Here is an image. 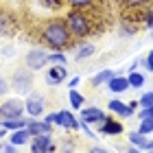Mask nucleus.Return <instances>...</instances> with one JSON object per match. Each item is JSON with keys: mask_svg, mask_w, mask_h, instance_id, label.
Segmentation results:
<instances>
[{"mask_svg": "<svg viewBox=\"0 0 153 153\" xmlns=\"http://www.w3.org/2000/svg\"><path fill=\"white\" fill-rule=\"evenodd\" d=\"M39 39L46 48H51L55 53V51H66L72 42V35L64 20H48L39 31Z\"/></svg>", "mask_w": 153, "mask_h": 153, "instance_id": "1", "label": "nucleus"}, {"mask_svg": "<svg viewBox=\"0 0 153 153\" xmlns=\"http://www.w3.org/2000/svg\"><path fill=\"white\" fill-rule=\"evenodd\" d=\"M64 22H66V26H68V31H70L72 39H85V37L92 35V31H94L92 20H90V16H88L83 9H72V11H68L66 18H64Z\"/></svg>", "mask_w": 153, "mask_h": 153, "instance_id": "2", "label": "nucleus"}, {"mask_svg": "<svg viewBox=\"0 0 153 153\" xmlns=\"http://www.w3.org/2000/svg\"><path fill=\"white\" fill-rule=\"evenodd\" d=\"M9 85L16 90L18 94H29L33 90V70H29L26 66L18 68V70L11 74V83Z\"/></svg>", "mask_w": 153, "mask_h": 153, "instance_id": "3", "label": "nucleus"}, {"mask_svg": "<svg viewBox=\"0 0 153 153\" xmlns=\"http://www.w3.org/2000/svg\"><path fill=\"white\" fill-rule=\"evenodd\" d=\"M44 120L51 123V125H57V127H64V129H72V131L79 129V118H76L72 112H68V109L53 112V114L44 116Z\"/></svg>", "mask_w": 153, "mask_h": 153, "instance_id": "4", "label": "nucleus"}, {"mask_svg": "<svg viewBox=\"0 0 153 153\" xmlns=\"http://www.w3.org/2000/svg\"><path fill=\"white\" fill-rule=\"evenodd\" d=\"M24 109V101L22 99H7L0 105V120H13V118H24L22 114Z\"/></svg>", "mask_w": 153, "mask_h": 153, "instance_id": "5", "label": "nucleus"}, {"mask_svg": "<svg viewBox=\"0 0 153 153\" xmlns=\"http://www.w3.org/2000/svg\"><path fill=\"white\" fill-rule=\"evenodd\" d=\"M24 66L33 72L42 70L44 66H48V53L44 48H31V51L24 55Z\"/></svg>", "mask_w": 153, "mask_h": 153, "instance_id": "6", "label": "nucleus"}, {"mask_svg": "<svg viewBox=\"0 0 153 153\" xmlns=\"http://www.w3.org/2000/svg\"><path fill=\"white\" fill-rule=\"evenodd\" d=\"M24 109H26V114L31 118H39L44 114V109H46L44 96L37 94V92H29V96H26V101H24Z\"/></svg>", "mask_w": 153, "mask_h": 153, "instance_id": "7", "label": "nucleus"}, {"mask_svg": "<svg viewBox=\"0 0 153 153\" xmlns=\"http://www.w3.org/2000/svg\"><path fill=\"white\" fill-rule=\"evenodd\" d=\"M55 151V142L51 134H39L31 138V153H53Z\"/></svg>", "mask_w": 153, "mask_h": 153, "instance_id": "8", "label": "nucleus"}, {"mask_svg": "<svg viewBox=\"0 0 153 153\" xmlns=\"http://www.w3.org/2000/svg\"><path fill=\"white\" fill-rule=\"evenodd\" d=\"M81 118L79 120H83L85 125H101L103 120H105V112L103 109H99V107H81V114H79Z\"/></svg>", "mask_w": 153, "mask_h": 153, "instance_id": "9", "label": "nucleus"}, {"mask_svg": "<svg viewBox=\"0 0 153 153\" xmlns=\"http://www.w3.org/2000/svg\"><path fill=\"white\" fill-rule=\"evenodd\" d=\"M68 79V70L66 66H51L46 72V83L48 85H59V83H64Z\"/></svg>", "mask_w": 153, "mask_h": 153, "instance_id": "10", "label": "nucleus"}, {"mask_svg": "<svg viewBox=\"0 0 153 153\" xmlns=\"http://www.w3.org/2000/svg\"><path fill=\"white\" fill-rule=\"evenodd\" d=\"M26 131L31 134V138H33V136H39V134H53V125L46 123L44 118H42V120H37V118H31L29 125H26Z\"/></svg>", "mask_w": 153, "mask_h": 153, "instance_id": "11", "label": "nucleus"}, {"mask_svg": "<svg viewBox=\"0 0 153 153\" xmlns=\"http://www.w3.org/2000/svg\"><path fill=\"white\" fill-rule=\"evenodd\" d=\"M99 134H103V136H118V134H123V125L118 120H114L112 116H107L105 120L99 125Z\"/></svg>", "mask_w": 153, "mask_h": 153, "instance_id": "12", "label": "nucleus"}, {"mask_svg": "<svg viewBox=\"0 0 153 153\" xmlns=\"http://www.w3.org/2000/svg\"><path fill=\"white\" fill-rule=\"evenodd\" d=\"M109 112L116 114V116H131V114L136 112V103H129V105H125L123 101L112 99V101H109Z\"/></svg>", "mask_w": 153, "mask_h": 153, "instance_id": "13", "label": "nucleus"}, {"mask_svg": "<svg viewBox=\"0 0 153 153\" xmlns=\"http://www.w3.org/2000/svg\"><path fill=\"white\" fill-rule=\"evenodd\" d=\"M129 142L134 144V147L142 149L144 153L153 151V140H149V138L144 136V134H140V131H131V134H129Z\"/></svg>", "mask_w": 153, "mask_h": 153, "instance_id": "14", "label": "nucleus"}, {"mask_svg": "<svg viewBox=\"0 0 153 153\" xmlns=\"http://www.w3.org/2000/svg\"><path fill=\"white\" fill-rule=\"evenodd\" d=\"M107 88H109V92H114V94H123L125 90H129V81H127V76L114 74L112 79L107 81Z\"/></svg>", "mask_w": 153, "mask_h": 153, "instance_id": "15", "label": "nucleus"}, {"mask_svg": "<svg viewBox=\"0 0 153 153\" xmlns=\"http://www.w3.org/2000/svg\"><path fill=\"white\" fill-rule=\"evenodd\" d=\"M9 142L16 144V147H24V144L31 142V134L24 129H16V131H9Z\"/></svg>", "mask_w": 153, "mask_h": 153, "instance_id": "16", "label": "nucleus"}, {"mask_svg": "<svg viewBox=\"0 0 153 153\" xmlns=\"http://www.w3.org/2000/svg\"><path fill=\"white\" fill-rule=\"evenodd\" d=\"M94 53H96V46H94V44H81V46L74 51V59H76V61H83V59L92 57Z\"/></svg>", "mask_w": 153, "mask_h": 153, "instance_id": "17", "label": "nucleus"}, {"mask_svg": "<svg viewBox=\"0 0 153 153\" xmlns=\"http://www.w3.org/2000/svg\"><path fill=\"white\" fill-rule=\"evenodd\" d=\"M29 120L31 118H13V120H0V123L7 131H16V129H24L29 125Z\"/></svg>", "mask_w": 153, "mask_h": 153, "instance_id": "18", "label": "nucleus"}, {"mask_svg": "<svg viewBox=\"0 0 153 153\" xmlns=\"http://www.w3.org/2000/svg\"><path fill=\"white\" fill-rule=\"evenodd\" d=\"M116 72H112V70H101V72H96L94 76H92V85L94 88H99V85H105V83L112 79Z\"/></svg>", "mask_w": 153, "mask_h": 153, "instance_id": "19", "label": "nucleus"}, {"mask_svg": "<svg viewBox=\"0 0 153 153\" xmlns=\"http://www.w3.org/2000/svg\"><path fill=\"white\" fill-rule=\"evenodd\" d=\"M68 99H70V107H72V109H81V107H83V101H85V99H83V94L76 92V88H74V90H70Z\"/></svg>", "mask_w": 153, "mask_h": 153, "instance_id": "20", "label": "nucleus"}, {"mask_svg": "<svg viewBox=\"0 0 153 153\" xmlns=\"http://www.w3.org/2000/svg\"><path fill=\"white\" fill-rule=\"evenodd\" d=\"M64 2H68L72 7V9H92V7L96 4V0H64Z\"/></svg>", "mask_w": 153, "mask_h": 153, "instance_id": "21", "label": "nucleus"}, {"mask_svg": "<svg viewBox=\"0 0 153 153\" xmlns=\"http://www.w3.org/2000/svg\"><path fill=\"white\" fill-rule=\"evenodd\" d=\"M120 2H123V7H127V9H144L153 0H120Z\"/></svg>", "mask_w": 153, "mask_h": 153, "instance_id": "22", "label": "nucleus"}, {"mask_svg": "<svg viewBox=\"0 0 153 153\" xmlns=\"http://www.w3.org/2000/svg\"><path fill=\"white\" fill-rule=\"evenodd\" d=\"M127 81H129V88H142L144 85V74H140V72H129V76H127Z\"/></svg>", "mask_w": 153, "mask_h": 153, "instance_id": "23", "label": "nucleus"}, {"mask_svg": "<svg viewBox=\"0 0 153 153\" xmlns=\"http://www.w3.org/2000/svg\"><path fill=\"white\" fill-rule=\"evenodd\" d=\"M48 64H53V66H66V55L64 51H55L48 55Z\"/></svg>", "mask_w": 153, "mask_h": 153, "instance_id": "24", "label": "nucleus"}, {"mask_svg": "<svg viewBox=\"0 0 153 153\" xmlns=\"http://www.w3.org/2000/svg\"><path fill=\"white\" fill-rule=\"evenodd\" d=\"M138 131L144 134V136L153 134V118H142V120H140V129H138Z\"/></svg>", "mask_w": 153, "mask_h": 153, "instance_id": "25", "label": "nucleus"}, {"mask_svg": "<svg viewBox=\"0 0 153 153\" xmlns=\"http://www.w3.org/2000/svg\"><path fill=\"white\" fill-rule=\"evenodd\" d=\"M138 105L140 107H151L153 105V92H144L140 96V101H138Z\"/></svg>", "mask_w": 153, "mask_h": 153, "instance_id": "26", "label": "nucleus"}, {"mask_svg": "<svg viewBox=\"0 0 153 153\" xmlns=\"http://www.w3.org/2000/svg\"><path fill=\"white\" fill-rule=\"evenodd\" d=\"M59 151L61 153H72L74 151V142L72 140H61L59 142Z\"/></svg>", "mask_w": 153, "mask_h": 153, "instance_id": "27", "label": "nucleus"}, {"mask_svg": "<svg viewBox=\"0 0 153 153\" xmlns=\"http://www.w3.org/2000/svg\"><path fill=\"white\" fill-rule=\"evenodd\" d=\"M9 31H11V20H9V18L4 20V16H0V33H2V35H7Z\"/></svg>", "mask_w": 153, "mask_h": 153, "instance_id": "28", "label": "nucleus"}, {"mask_svg": "<svg viewBox=\"0 0 153 153\" xmlns=\"http://www.w3.org/2000/svg\"><path fill=\"white\" fill-rule=\"evenodd\" d=\"M142 66H147V70L153 72V51H149V55L142 59Z\"/></svg>", "mask_w": 153, "mask_h": 153, "instance_id": "29", "label": "nucleus"}, {"mask_svg": "<svg viewBox=\"0 0 153 153\" xmlns=\"http://www.w3.org/2000/svg\"><path fill=\"white\" fill-rule=\"evenodd\" d=\"M44 7H51V9H57V7H61V2L64 0H39Z\"/></svg>", "mask_w": 153, "mask_h": 153, "instance_id": "30", "label": "nucleus"}, {"mask_svg": "<svg viewBox=\"0 0 153 153\" xmlns=\"http://www.w3.org/2000/svg\"><path fill=\"white\" fill-rule=\"evenodd\" d=\"M144 24H147V29H153V9L144 13Z\"/></svg>", "mask_w": 153, "mask_h": 153, "instance_id": "31", "label": "nucleus"}, {"mask_svg": "<svg viewBox=\"0 0 153 153\" xmlns=\"http://www.w3.org/2000/svg\"><path fill=\"white\" fill-rule=\"evenodd\" d=\"M9 88H11V85H9V83L4 81V76L0 74V96H4V94H7V90H9Z\"/></svg>", "mask_w": 153, "mask_h": 153, "instance_id": "32", "label": "nucleus"}, {"mask_svg": "<svg viewBox=\"0 0 153 153\" xmlns=\"http://www.w3.org/2000/svg\"><path fill=\"white\" fill-rule=\"evenodd\" d=\"M16 149H18L16 144H11V142H9V144H7V147H2V153H18Z\"/></svg>", "mask_w": 153, "mask_h": 153, "instance_id": "33", "label": "nucleus"}, {"mask_svg": "<svg viewBox=\"0 0 153 153\" xmlns=\"http://www.w3.org/2000/svg\"><path fill=\"white\" fill-rule=\"evenodd\" d=\"M88 153H112V151H107V149H103V147H92Z\"/></svg>", "mask_w": 153, "mask_h": 153, "instance_id": "34", "label": "nucleus"}, {"mask_svg": "<svg viewBox=\"0 0 153 153\" xmlns=\"http://www.w3.org/2000/svg\"><path fill=\"white\" fill-rule=\"evenodd\" d=\"M79 81H81V79H79V76H72V79H70V81H68V85H70V90H74L76 85H79Z\"/></svg>", "mask_w": 153, "mask_h": 153, "instance_id": "35", "label": "nucleus"}, {"mask_svg": "<svg viewBox=\"0 0 153 153\" xmlns=\"http://www.w3.org/2000/svg\"><path fill=\"white\" fill-rule=\"evenodd\" d=\"M127 153H144L142 149H138V147H134V144H131V147L127 149Z\"/></svg>", "mask_w": 153, "mask_h": 153, "instance_id": "36", "label": "nucleus"}, {"mask_svg": "<svg viewBox=\"0 0 153 153\" xmlns=\"http://www.w3.org/2000/svg\"><path fill=\"white\" fill-rule=\"evenodd\" d=\"M103 2H116V0H103Z\"/></svg>", "mask_w": 153, "mask_h": 153, "instance_id": "37", "label": "nucleus"}, {"mask_svg": "<svg viewBox=\"0 0 153 153\" xmlns=\"http://www.w3.org/2000/svg\"><path fill=\"white\" fill-rule=\"evenodd\" d=\"M0 153H2V144H0Z\"/></svg>", "mask_w": 153, "mask_h": 153, "instance_id": "38", "label": "nucleus"}, {"mask_svg": "<svg viewBox=\"0 0 153 153\" xmlns=\"http://www.w3.org/2000/svg\"><path fill=\"white\" fill-rule=\"evenodd\" d=\"M151 37H153V29H151Z\"/></svg>", "mask_w": 153, "mask_h": 153, "instance_id": "39", "label": "nucleus"}, {"mask_svg": "<svg viewBox=\"0 0 153 153\" xmlns=\"http://www.w3.org/2000/svg\"><path fill=\"white\" fill-rule=\"evenodd\" d=\"M149 153H153V151H149Z\"/></svg>", "mask_w": 153, "mask_h": 153, "instance_id": "40", "label": "nucleus"}, {"mask_svg": "<svg viewBox=\"0 0 153 153\" xmlns=\"http://www.w3.org/2000/svg\"><path fill=\"white\" fill-rule=\"evenodd\" d=\"M0 125H2V123H0Z\"/></svg>", "mask_w": 153, "mask_h": 153, "instance_id": "41", "label": "nucleus"}]
</instances>
